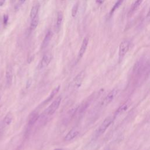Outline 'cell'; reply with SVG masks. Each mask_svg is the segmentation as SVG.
I'll return each mask as SVG.
<instances>
[{"mask_svg":"<svg viewBox=\"0 0 150 150\" xmlns=\"http://www.w3.org/2000/svg\"><path fill=\"white\" fill-rule=\"evenodd\" d=\"M113 118L111 116H109L104 120V121L99 126V127L97 128L96 132V134H95L96 138L99 137L106 131L107 128L110 125V124L113 122Z\"/></svg>","mask_w":150,"mask_h":150,"instance_id":"6da1fadb","label":"cell"},{"mask_svg":"<svg viewBox=\"0 0 150 150\" xmlns=\"http://www.w3.org/2000/svg\"><path fill=\"white\" fill-rule=\"evenodd\" d=\"M61 102H62V97L60 96H59L57 99H56L51 103V104L46 109L45 113L47 116L53 115L56 111V110L58 109V108L59 107Z\"/></svg>","mask_w":150,"mask_h":150,"instance_id":"7a4b0ae2","label":"cell"},{"mask_svg":"<svg viewBox=\"0 0 150 150\" xmlns=\"http://www.w3.org/2000/svg\"><path fill=\"white\" fill-rule=\"evenodd\" d=\"M129 48H130V43L127 41H123L120 43L119 46V52H118L120 61H121L123 59V58L124 57V56L126 55V53L128 51Z\"/></svg>","mask_w":150,"mask_h":150,"instance_id":"3957f363","label":"cell"},{"mask_svg":"<svg viewBox=\"0 0 150 150\" xmlns=\"http://www.w3.org/2000/svg\"><path fill=\"white\" fill-rule=\"evenodd\" d=\"M118 93V89H114L112 90L104 98L103 101L102 102V106H107L109 105L116 97V95Z\"/></svg>","mask_w":150,"mask_h":150,"instance_id":"277c9868","label":"cell"},{"mask_svg":"<svg viewBox=\"0 0 150 150\" xmlns=\"http://www.w3.org/2000/svg\"><path fill=\"white\" fill-rule=\"evenodd\" d=\"M85 71H81L77 76L75 77V78L73 80V86L75 88V89H78L82 85V83L83 82V81L85 78Z\"/></svg>","mask_w":150,"mask_h":150,"instance_id":"5b68a950","label":"cell"},{"mask_svg":"<svg viewBox=\"0 0 150 150\" xmlns=\"http://www.w3.org/2000/svg\"><path fill=\"white\" fill-rule=\"evenodd\" d=\"M52 59V56L50 53H46L42 57L39 65V69H42L47 67L50 63Z\"/></svg>","mask_w":150,"mask_h":150,"instance_id":"8992f818","label":"cell"},{"mask_svg":"<svg viewBox=\"0 0 150 150\" xmlns=\"http://www.w3.org/2000/svg\"><path fill=\"white\" fill-rule=\"evenodd\" d=\"M39 117V115L38 113L36 111H33L30 114L28 118V125L29 128H31L34 125V124L38 121Z\"/></svg>","mask_w":150,"mask_h":150,"instance_id":"52a82bcc","label":"cell"},{"mask_svg":"<svg viewBox=\"0 0 150 150\" xmlns=\"http://www.w3.org/2000/svg\"><path fill=\"white\" fill-rule=\"evenodd\" d=\"M79 134V131L76 128H73L71 129L65 136L64 141H70L73 139L74 138H76Z\"/></svg>","mask_w":150,"mask_h":150,"instance_id":"ba28073f","label":"cell"},{"mask_svg":"<svg viewBox=\"0 0 150 150\" xmlns=\"http://www.w3.org/2000/svg\"><path fill=\"white\" fill-rule=\"evenodd\" d=\"M88 43H89V38L88 37H86L83 39L82 44L81 45V47L79 52L78 57H79V59H81L83 56V55H84V54H85V52L87 49Z\"/></svg>","mask_w":150,"mask_h":150,"instance_id":"9c48e42d","label":"cell"},{"mask_svg":"<svg viewBox=\"0 0 150 150\" xmlns=\"http://www.w3.org/2000/svg\"><path fill=\"white\" fill-rule=\"evenodd\" d=\"M6 83L7 86L10 87L12 83H13V73L12 68L10 66L8 67L6 71Z\"/></svg>","mask_w":150,"mask_h":150,"instance_id":"30bf717a","label":"cell"},{"mask_svg":"<svg viewBox=\"0 0 150 150\" xmlns=\"http://www.w3.org/2000/svg\"><path fill=\"white\" fill-rule=\"evenodd\" d=\"M52 32H51V31H49L47 32V34H46L45 38L43 41V42L42 44V48H45L48 46V45L50 43V40L52 39Z\"/></svg>","mask_w":150,"mask_h":150,"instance_id":"8fae6325","label":"cell"},{"mask_svg":"<svg viewBox=\"0 0 150 150\" xmlns=\"http://www.w3.org/2000/svg\"><path fill=\"white\" fill-rule=\"evenodd\" d=\"M39 9V4H35L32 7L31 13H30V17H31V20L34 18L35 17H36L38 15Z\"/></svg>","mask_w":150,"mask_h":150,"instance_id":"7c38bea8","label":"cell"},{"mask_svg":"<svg viewBox=\"0 0 150 150\" xmlns=\"http://www.w3.org/2000/svg\"><path fill=\"white\" fill-rule=\"evenodd\" d=\"M62 21H63V14L61 12H59L57 14L56 24V28L57 32H58L60 28Z\"/></svg>","mask_w":150,"mask_h":150,"instance_id":"4fadbf2b","label":"cell"},{"mask_svg":"<svg viewBox=\"0 0 150 150\" xmlns=\"http://www.w3.org/2000/svg\"><path fill=\"white\" fill-rule=\"evenodd\" d=\"M60 88V86H57L56 87L55 89H53L52 90V91L51 92V93H50V94L49 97L45 101V103H47V102L50 101V100L53 98V97L57 93V92L59 91Z\"/></svg>","mask_w":150,"mask_h":150,"instance_id":"5bb4252c","label":"cell"},{"mask_svg":"<svg viewBox=\"0 0 150 150\" xmlns=\"http://www.w3.org/2000/svg\"><path fill=\"white\" fill-rule=\"evenodd\" d=\"M13 114L11 113H8L4 118V124L6 125H9L13 121Z\"/></svg>","mask_w":150,"mask_h":150,"instance_id":"9a60e30c","label":"cell"},{"mask_svg":"<svg viewBox=\"0 0 150 150\" xmlns=\"http://www.w3.org/2000/svg\"><path fill=\"white\" fill-rule=\"evenodd\" d=\"M31 25H30V28L32 30H34L36 28L38 23H39V17L38 15L35 17L34 18L31 20Z\"/></svg>","mask_w":150,"mask_h":150,"instance_id":"2e32d148","label":"cell"},{"mask_svg":"<svg viewBox=\"0 0 150 150\" xmlns=\"http://www.w3.org/2000/svg\"><path fill=\"white\" fill-rule=\"evenodd\" d=\"M142 2V0H136L135 3H134V4L132 5V7L131 8L130 13H133L134 12H135L139 8Z\"/></svg>","mask_w":150,"mask_h":150,"instance_id":"e0dca14e","label":"cell"},{"mask_svg":"<svg viewBox=\"0 0 150 150\" xmlns=\"http://www.w3.org/2000/svg\"><path fill=\"white\" fill-rule=\"evenodd\" d=\"M124 0H117V1L116 3V4L114 5V6L113 7L111 12H110V15H112L116 10H117L120 6L121 5H122V4L123 3Z\"/></svg>","mask_w":150,"mask_h":150,"instance_id":"ac0fdd59","label":"cell"},{"mask_svg":"<svg viewBox=\"0 0 150 150\" xmlns=\"http://www.w3.org/2000/svg\"><path fill=\"white\" fill-rule=\"evenodd\" d=\"M128 104L126 103L125 104H124L123 106H121L117 111L116 114V116H117V114H121V113H123V112H124L125 110H127V108H128Z\"/></svg>","mask_w":150,"mask_h":150,"instance_id":"d6986e66","label":"cell"},{"mask_svg":"<svg viewBox=\"0 0 150 150\" xmlns=\"http://www.w3.org/2000/svg\"><path fill=\"white\" fill-rule=\"evenodd\" d=\"M78 10V4H76L73 6L72 10H71V16L73 17H74L76 15Z\"/></svg>","mask_w":150,"mask_h":150,"instance_id":"ffe728a7","label":"cell"},{"mask_svg":"<svg viewBox=\"0 0 150 150\" xmlns=\"http://www.w3.org/2000/svg\"><path fill=\"white\" fill-rule=\"evenodd\" d=\"M8 16L6 15H5L4 16V24H7V22H8Z\"/></svg>","mask_w":150,"mask_h":150,"instance_id":"44dd1931","label":"cell"},{"mask_svg":"<svg viewBox=\"0 0 150 150\" xmlns=\"http://www.w3.org/2000/svg\"><path fill=\"white\" fill-rule=\"evenodd\" d=\"M146 20L148 21V22H150V9L147 14V15H146Z\"/></svg>","mask_w":150,"mask_h":150,"instance_id":"7402d4cb","label":"cell"},{"mask_svg":"<svg viewBox=\"0 0 150 150\" xmlns=\"http://www.w3.org/2000/svg\"><path fill=\"white\" fill-rule=\"evenodd\" d=\"M6 0H0V6H3V4H4Z\"/></svg>","mask_w":150,"mask_h":150,"instance_id":"603a6c76","label":"cell"},{"mask_svg":"<svg viewBox=\"0 0 150 150\" xmlns=\"http://www.w3.org/2000/svg\"><path fill=\"white\" fill-rule=\"evenodd\" d=\"M26 1V0H19V3L20 4H22L23 3H24V2Z\"/></svg>","mask_w":150,"mask_h":150,"instance_id":"cb8c5ba5","label":"cell"},{"mask_svg":"<svg viewBox=\"0 0 150 150\" xmlns=\"http://www.w3.org/2000/svg\"><path fill=\"white\" fill-rule=\"evenodd\" d=\"M54 150H62V149H60V148H56V149H55Z\"/></svg>","mask_w":150,"mask_h":150,"instance_id":"d4e9b609","label":"cell"}]
</instances>
